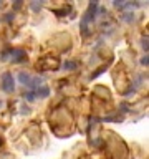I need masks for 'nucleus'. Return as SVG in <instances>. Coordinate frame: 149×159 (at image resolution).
Masks as SVG:
<instances>
[{"instance_id":"1","label":"nucleus","mask_w":149,"mask_h":159,"mask_svg":"<svg viewBox=\"0 0 149 159\" xmlns=\"http://www.w3.org/2000/svg\"><path fill=\"white\" fill-rule=\"evenodd\" d=\"M2 88L5 89V91H13V78L10 73H5L3 78H2Z\"/></svg>"},{"instance_id":"4","label":"nucleus","mask_w":149,"mask_h":159,"mask_svg":"<svg viewBox=\"0 0 149 159\" xmlns=\"http://www.w3.org/2000/svg\"><path fill=\"white\" fill-rule=\"evenodd\" d=\"M74 66H76V63H74V61H66V63H65V68H74Z\"/></svg>"},{"instance_id":"3","label":"nucleus","mask_w":149,"mask_h":159,"mask_svg":"<svg viewBox=\"0 0 149 159\" xmlns=\"http://www.w3.org/2000/svg\"><path fill=\"white\" fill-rule=\"evenodd\" d=\"M38 94H42V96H48L50 94V89L47 86H42V88H38Z\"/></svg>"},{"instance_id":"2","label":"nucleus","mask_w":149,"mask_h":159,"mask_svg":"<svg viewBox=\"0 0 149 159\" xmlns=\"http://www.w3.org/2000/svg\"><path fill=\"white\" fill-rule=\"evenodd\" d=\"M18 80H20V81H22L23 84H27V83L30 81V76H28L27 73H23V71H22V73L18 75Z\"/></svg>"}]
</instances>
